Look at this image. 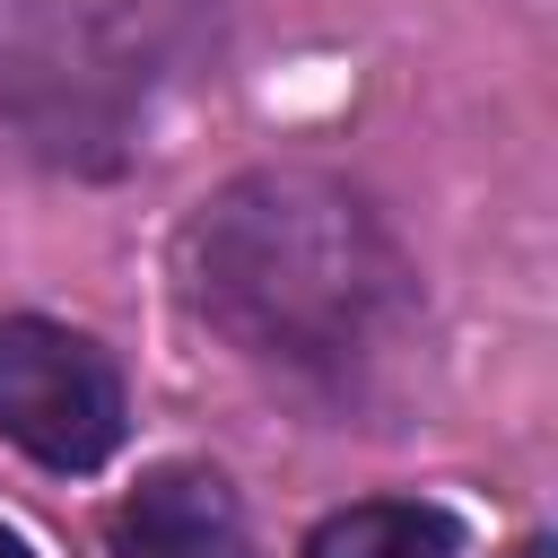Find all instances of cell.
I'll list each match as a JSON object with an SVG mask.
<instances>
[{"label": "cell", "instance_id": "6da1fadb", "mask_svg": "<svg viewBox=\"0 0 558 558\" xmlns=\"http://www.w3.org/2000/svg\"><path fill=\"white\" fill-rule=\"evenodd\" d=\"M201 305L270 357H340L392 288V253L366 209L314 174L235 183L192 235Z\"/></svg>", "mask_w": 558, "mask_h": 558}, {"label": "cell", "instance_id": "7a4b0ae2", "mask_svg": "<svg viewBox=\"0 0 558 558\" xmlns=\"http://www.w3.org/2000/svg\"><path fill=\"white\" fill-rule=\"evenodd\" d=\"M0 436L44 471H96L122 445V375L61 323H0Z\"/></svg>", "mask_w": 558, "mask_h": 558}, {"label": "cell", "instance_id": "3957f363", "mask_svg": "<svg viewBox=\"0 0 558 558\" xmlns=\"http://www.w3.org/2000/svg\"><path fill=\"white\" fill-rule=\"evenodd\" d=\"M113 558H253V532H244V506L218 471L166 462L122 497Z\"/></svg>", "mask_w": 558, "mask_h": 558}, {"label": "cell", "instance_id": "277c9868", "mask_svg": "<svg viewBox=\"0 0 558 558\" xmlns=\"http://www.w3.org/2000/svg\"><path fill=\"white\" fill-rule=\"evenodd\" d=\"M305 558H462L453 523L436 506H401V497H366L340 506L305 532Z\"/></svg>", "mask_w": 558, "mask_h": 558}, {"label": "cell", "instance_id": "5b68a950", "mask_svg": "<svg viewBox=\"0 0 558 558\" xmlns=\"http://www.w3.org/2000/svg\"><path fill=\"white\" fill-rule=\"evenodd\" d=\"M0 558H35V549H26V541H17L9 523H0Z\"/></svg>", "mask_w": 558, "mask_h": 558}]
</instances>
